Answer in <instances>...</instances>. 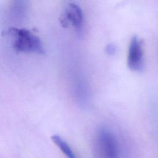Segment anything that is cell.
<instances>
[{"label": "cell", "instance_id": "cell-5", "mask_svg": "<svg viewBox=\"0 0 158 158\" xmlns=\"http://www.w3.org/2000/svg\"><path fill=\"white\" fill-rule=\"evenodd\" d=\"M51 139L67 158H77L69 144L61 136L54 135L51 136Z\"/></svg>", "mask_w": 158, "mask_h": 158}, {"label": "cell", "instance_id": "cell-1", "mask_svg": "<svg viewBox=\"0 0 158 158\" xmlns=\"http://www.w3.org/2000/svg\"><path fill=\"white\" fill-rule=\"evenodd\" d=\"M7 33L13 38V48L17 52L43 54L44 50L40 39L26 28H9Z\"/></svg>", "mask_w": 158, "mask_h": 158}, {"label": "cell", "instance_id": "cell-3", "mask_svg": "<svg viewBox=\"0 0 158 158\" xmlns=\"http://www.w3.org/2000/svg\"><path fill=\"white\" fill-rule=\"evenodd\" d=\"M127 64L130 70L135 72L141 71L144 67L143 42L136 36L131 38L130 43Z\"/></svg>", "mask_w": 158, "mask_h": 158}, {"label": "cell", "instance_id": "cell-2", "mask_svg": "<svg viewBox=\"0 0 158 158\" xmlns=\"http://www.w3.org/2000/svg\"><path fill=\"white\" fill-rule=\"evenodd\" d=\"M118 146L115 135L108 128L102 127L96 131L94 139L96 158H120Z\"/></svg>", "mask_w": 158, "mask_h": 158}, {"label": "cell", "instance_id": "cell-4", "mask_svg": "<svg viewBox=\"0 0 158 158\" xmlns=\"http://www.w3.org/2000/svg\"><path fill=\"white\" fill-rule=\"evenodd\" d=\"M60 22L64 27H67L70 22L76 28H80L83 23L82 10L75 4H69L64 15L61 17Z\"/></svg>", "mask_w": 158, "mask_h": 158}]
</instances>
